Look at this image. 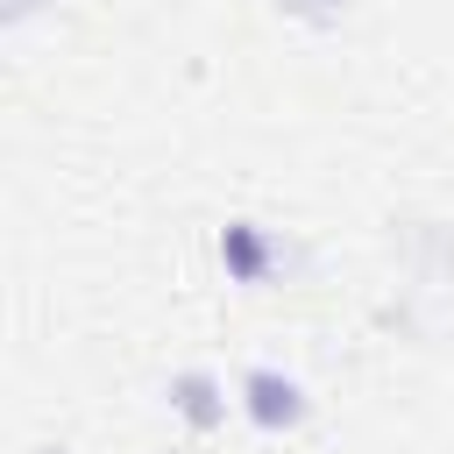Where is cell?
Here are the masks:
<instances>
[{
	"label": "cell",
	"mask_w": 454,
	"mask_h": 454,
	"mask_svg": "<svg viewBox=\"0 0 454 454\" xmlns=\"http://www.w3.org/2000/svg\"><path fill=\"white\" fill-rule=\"evenodd\" d=\"M234 411H241L255 433H298V426L312 419V390H305L291 369L255 362V369H241V383H234Z\"/></svg>",
	"instance_id": "6da1fadb"
},
{
	"label": "cell",
	"mask_w": 454,
	"mask_h": 454,
	"mask_svg": "<svg viewBox=\"0 0 454 454\" xmlns=\"http://www.w3.org/2000/svg\"><path fill=\"white\" fill-rule=\"evenodd\" d=\"M213 255H220L227 284H241V291L270 284V277H277V262H284L277 234H270V227H255V220H227V227L213 234Z\"/></svg>",
	"instance_id": "7a4b0ae2"
},
{
	"label": "cell",
	"mask_w": 454,
	"mask_h": 454,
	"mask_svg": "<svg viewBox=\"0 0 454 454\" xmlns=\"http://www.w3.org/2000/svg\"><path fill=\"white\" fill-rule=\"evenodd\" d=\"M163 404L192 426V433H213V426H227V383L213 376V369H177L170 383H163Z\"/></svg>",
	"instance_id": "3957f363"
},
{
	"label": "cell",
	"mask_w": 454,
	"mask_h": 454,
	"mask_svg": "<svg viewBox=\"0 0 454 454\" xmlns=\"http://www.w3.org/2000/svg\"><path fill=\"white\" fill-rule=\"evenodd\" d=\"M270 7L298 28H340L348 21V0H270Z\"/></svg>",
	"instance_id": "277c9868"
},
{
	"label": "cell",
	"mask_w": 454,
	"mask_h": 454,
	"mask_svg": "<svg viewBox=\"0 0 454 454\" xmlns=\"http://www.w3.org/2000/svg\"><path fill=\"white\" fill-rule=\"evenodd\" d=\"M35 7H43V0H7V7H0V21H7V28H21Z\"/></svg>",
	"instance_id": "5b68a950"
}]
</instances>
